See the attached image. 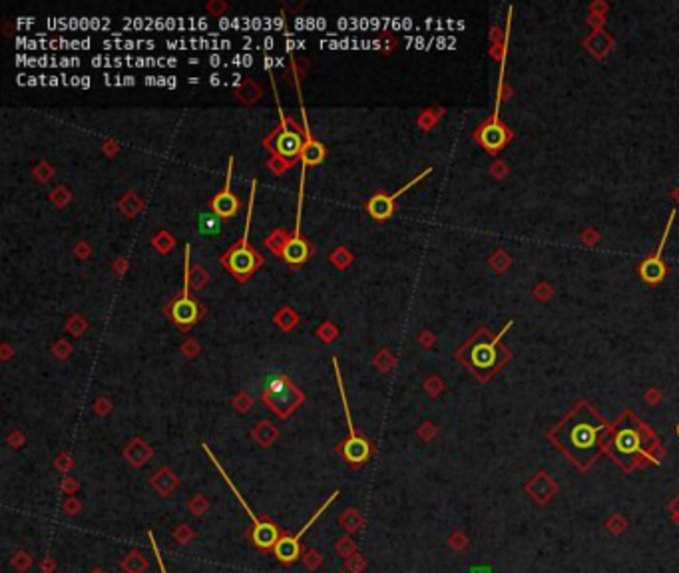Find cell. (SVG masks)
I'll use <instances>...</instances> for the list:
<instances>
[{"instance_id": "cell-14", "label": "cell", "mask_w": 679, "mask_h": 573, "mask_svg": "<svg viewBox=\"0 0 679 573\" xmlns=\"http://www.w3.org/2000/svg\"><path fill=\"white\" fill-rule=\"evenodd\" d=\"M301 114H303V150H301V161H303V168H309V165H319L321 161L325 160V155H327V150H325V146L319 140H315L313 136H311V130H309V121H307V114H305L303 108V102H301Z\"/></svg>"}, {"instance_id": "cell-18", "label": "cell", "mask_w": 679, "mask_h": 573, "mask_svg": "<svg viewBox=\"0 0 679 573\" xmlns=\"http://www.w3.org/2000/svg\"><path fill=\"white\" fill-rule=\"evenodd\" d=\"M289 239H291V233L285 231V229H275V231L265 239V247H267V249H271L275 255H279V257H281L285 251V247H287V243H289Z\"/></svg>"}, {"instance_id": "cell-6", "label": "cell", "mask_w": 679, "mask_h": 573, "mask_svg": "<svg viewBox=\"0 0 679 573\" xmlns=\"http://www.w3.org/2000/svg\"><path fill=\"white\" fill-rule=\"evenodd\" d=\"M335 374H337V382H339V393H341V400H343V408L347 414V426H349V438L343 444V454H345L347 462L351 464H363L369 460L371 456V444L366 442L363 436H359L355 430V424L351 418V410H349V403H347L345 396V386H343V378H341V371H339V361L333 359Z\"/></svg>"}, {"instance_id": "cell-2", "label": "cell", "mask_w": 679, "mask_h": 573, "mask_svg": "<svg viewBox=\"0 0 679 573\" xmlns=\"http://www.w3.org/2000/svg\"><path fill=\"white\" fill-rule=\"evenodd\" d=\"M255 191H257V181L254 180L251 183V197H249V207H247V217H245V227L241 239L232 245L227 251L222 255V265L227 271L234 275L237 281H247L255 271H259V267L264 265V257L259 255L257 249H254L249 245V223H251V215H254V203H255Z\"/></svg>"}, {"instance_id": "cell-28", "label": "cell", "mask_w": 679, "mask_h": 573, "mask_svg": "<svg viewBox=\"0 0 679 573\" xmlns=\"http://www.w3.org/2000/svg\"><path fill=\"white\" fill-rule=\"evenodd\" d=\"M470 573H490V569L488 567H474Z\"/></svg>"}, {"instance_id": "cell-29", "label": "cell", "mask_w": 679, "mask_h": 573, "mask_svg": "<svg viewBox=\"0 0 679 573\" xmlns=\"http://www.w3.org/2000/svg\"><path fill=\"white\" fill-rule=\"evenodd\" d=\"M678 436H679V424H678Z\"/></svg>"}, {"instance_id": "cell-19", "label": "cell", "mask_w": 679, "mask_h": 573, "mask_svg": "<svg viewBox=\"0 0 679 573\" xmlns=\"http://www.w3.org/2000/svg\"><path fill=\"white\" fill-rule=\"evenodd\" d=\"M222 217H217L215 213H202L200 215V231L203 235H217L222 231Z\"/></svg>"}, {"instance_id": "cell-26", "label": "cell", "mask_w": 679, "mask_h": 573, "mask_svg": "<svg viewBox=\"0 0 679 573\" xmlns=\"http://www.w3.org/2000/svg\"><path fill=\"white\" fill-rule=\"evenodd\" d=\"M337 327H335L331 321H325L319 329H317V334H319V339H323L325 342H331L333 339H337Z\"/></svg>"}, {"instance_id": "cell-3", "label": "cell", "mask_w": 679, "mask_h": 573, "mask_svg": "<svg viewBox=\"0 0 679 573\" xmlns=\"http://www.w3.org/2000/svg\"><path fill=\"white\" fill-rule=\"evenodd\" d=\"M608 452L626 470L638 462V458L646 456L643 430L631 414H626L614 428V432L609 436Z\"/></svg>"}, {"instance_id": "cell-12", "label": "cell", "mask_w": 679, "mask_h": 573, "mask_svg": "<svg viewBox=\"0 0 679 573\" xmlns=\"http://www.w3.org/2000/svg\"><path fill=\"white\" fill-rule=\"evenodd\" d=\"M337 498H339V492H335L333 496H331V498H329V500H327V502L323 503V508H321L319 512L315 513V515H313V518H311V520H309V522L305 523L303 530H301V532L295 533L293 537H281V540L277 542V545H275V547H273V552H275V557H277L279 562H281V563H293V562H297V560H299V555H301V547H299V540H301V537H303V533L307 532V530H309L311 525H313L315 520H317V518H319V515H321V513H323L325 510L329 508V503L335 502Z\"/></svg>"}, {"instance_id": "cell-1", "label": "cell", "mask_w": 679, "mask_h": 573, "mask_svg": "<svg viewBox=\"0 0 679 573\" xmlns=\"http://www.w3.org/2000/svg\"><path fill=\"white\" fill-rule=\"evenodd\" d=\"M608 426L588 404H580L552 432V440L578 468H590L604 452Z\"/></svg>"}, {"instance_id": "cell-5", "label": "cell", "mask_w": 679, "mask_h": 573, "mask_svg": "<svg viewBox=\"0 0 679 573\" xmlns=\"http://www.w3.org/2000/svg\"><path fill=\"white\" fill-rule=\"evenodd\" d=\"M275 100H277V111H279L281 124H279V128L271 131V136L265 140V148L273 150L275 155H279V158L293 160L297 155H301L305 138L301 136V131L297 130V126H295V128H289V126H287V118H285L283 110H281L279 98H275Z\"/></svg>"}, {"instance_id": "cell-8", "label": "cell", "mask_w": 679, "mask_h": 573, "mask_svg": "<svg viewBox=\"0 0 679 573\" xmlns=\"http://www.w3.org/2000/svg\"><path fill=\"white\" fill-rule=\"evenodd\" d=\"M510 327H512V321L508 322L506 327L498 332L492 341H488V339L484 341L482 337H478L477 341L470 344V349H468V364L474 371L482 372V374H490L492 371H496L498 364H500V352H498L496 344Z\"/></svg>"}, {"instance_id": "cell-25", "label": "cell", "mask_w": 679, "mask_h": 573, "mask_svg": "<svg viewBox=\"0 0 679 573\" xmlns=\"http://www.w3.org/2000/svg\"><path fill=\"white\" fill-rule=\"evenodd\" d=\"M124 567H126L130 573H140L142 569H146V560H142L138 553L134 552L132 555L124 562Z\"/></svg>"}, {"instance_id": "cell-23", "label": "cell", "mask_w": 679, "mask_h": 573, "mask_svg": "<svg viewBox=\"0 0 679 573\" xmlns=\"http://www.w3.org/2000/svg\"><path fill=\"white\" fill-rule=\"evenodd\" d=\"M351 261H353V255L347 251V247H339V249H335V251L331 253V263L337 265L339 269H345Z\"/></svg>"}, {"instance_id": "cell-24", "label": "cell", "mask_w": 679, "mask_h": 573, "mask_svg": "<svg viewBox=\"0 0 679 573\" xmlns=\"http://www.w3.org/2000/svg\"><path fill=\"white\" fill-rule=\"evenodd\" d=\"M295 163V160H285V158H279V155H273L271 160L267 161V168L277 173V175H281L287 168H291Z\"/></svg>"}, {"instance_id": "cell-27", "label": "cell", "mask_w": 679, "mask_h": 573, "mask_svg": "<svg viewBox=\"0 0 679 573\" xmlns=\"http://www.w3.org/2000/svg\"><path fill=\"white\" fill-rule=\"evenodd\" d=\"M148 535H150V542H152V547H153V553H156V562H158L160 573H165V567H163V562H162V555H160V552H158V545H156V542H153V535H152V533H148Z\"/></svg>"}, {"instance_id": "cell-15", "label": "cell", "mask_w": 679, "mask_h": 573, "mask_svg": "<svg viewBox=\"0 0 679 573\" xmlns=\"http://www.w3.org/2000/svg\"><path fill=\"white\" fill-rule=\"evenodd\" d=\"M477 140L480 141V146H482L484 150L494 153V151L502 150V148L506 146V141L510 140V133H508V130L500 121H498V124L487 121V124L477 131Z\"/></svg>"}, {"instance_id": "cell-11", "label": "cell", "mask_w": 679, "mask_h": 573, "mask_svg": "<svg viewBox=\"0 0 679 573\" xmlns=\"http://www.w3.org/2000/svg\"><path fill=\"white\" fill-rule=\"evenodd\" d=\"M232 170H234V158L227 160V173H225V185L222 191H217L210 202V209L222 219H232L239 212V200L232 191Z\"/></svg>"}, {"instance_id": "cell-13", "label": "cell", "mask_w": 679, "mask_h": 573, "mask_svg": "<svg viewBox=\"0 0 679 573\" xmlns=\"http://www.w3.org/2000/svg\"><path fill=\"white\" fill-rule=\"evenodd\" d=\"M675 213L678 209H673L671 215H669V222L666 225V231H663V237H661V243H659L658 251L653 257H649L646 261L641 263V267H639V273H641V279L649 285H659V283L663 281V277H666V265L661 261V253H663V247H666V243H668V235L669 229H671V223L675 219Z\"/></svg>"}, {"instance_id": "cell-20", "label": "cell", "mask_w": 679, "mask_h": 573, "mask_svg": "<svg viewBox=\"0 0 679 573\" xmlns=\"http://www.w3.org/2000/svg\"><path fill=\"white\" fill-rule=\"evenodd\" d=\"M254 438L261 446H269L277 438V430H275V426L271 422H261L255 428Z\"/></svg>"}, {"instance_id": "cell-4", "label": "cell", "mask_w": 679, "mask_h": 573, "mask_svg": "<svg viewBox=\"0 0 679 573\" xmlns=\"http://www.w3.org/2000/svg\"><path fill=\"white\" fill-rule=\"evenodd\" d=\"M303 394L295 388V384L283 374H277L273 378L267 381L265 386L264 400L271 410H273L279 418H287L289 414L293 413L299 404L303 403Z\"/></svg>"}, {"instance_id": "cell-22", "label": "cell", "mask_w": 679, "mask_h": 573, "mask_svg": "<svg viewBox=\"0 0 679 573\" xmlns=\"http://www.w3.org/2000/svg\"><path fill=\"white\" fill-rule=\"evenodd\" d=\"M173 243H175V239H173L172 235H170L168 231H160L156 237H153V247H156L160 253L170 251V249L173 247Z\"/></svg>"}, {"instance_id": "cell-17", "label": "cell", "mask_w": 679, "mask_h": 573, "mask_svg": "<svg viewBox=\"0 0 679 573\" xmlns=\"http://www.w3.org/2000/svg\"><path fill=\"white\" fill-rule=\"evenodd\" d=\"M190 253H192V247L185 245V273H188V277H190V287H192L193 291H202L203 287H205V283L210 281V275L203 271L202 265L190 267Z\"/></svg>"}, {"instance_id": "cell-7", "label": "cell", "mask_w": 679, "mask_h": 573, "mask_svg": "<svg viewBox=\"0 0 679 573\" xmlns=\"http://www.w3.org/2000/svg\"><path fill=\"white\" fill-rule=\"evenodd\" d=\"M190 277H188V273H183V291L180 297H175L168 307H165V312H168V317L172 319L173 324H178L180 329H190L193 327L195 322L202 319L203 309L202 305L197 299H193L192 295H190Z\"/></svg>"}, {"instance_id": "cell-21", "label": "cell", "mask_w": 679, "mask_h": 573, "mask_svg": "<svg viewBox=\"0 0 679 573\" xmlns=\"http://www.w3.org/2000/svg\"><path fill=\"white\" fill-rule=\"evenodd\" d=\"M297 321H299V317H297V312H295L291 307H283L281 311L275 315V322H277L281 329H285V331L293 329Z\"/></svg>"}, {"instance_id": "cell-9", "label": "cell", "mask_w": 679, "mask_h": 573, "mask_svg": "<svg viewBox=\"0 0 679 573\" xmlns=\"http://www.w3.org/2000/svg\"><path fill=\"white\" fill-rule=\"evenodd\" d=\"M303 187H305V168L303 173H301V190H299V205H297V219H295V229L291 233V239L287 243V247H285L283 255H281V259L285 263H289V265H293V267H299V265H303L311 259V255H313V247H311V243L305 239L303 235H301V213H303Z\"/></svg>"}, {"instance_id": "cell-16", "label": "cell", "mask_w": 679, "mask_h": 573, "mask_svg": "<svg viewBox=\"0 0 679 573\" xmlns=\"http://www.w3.org/2000/svg\"><path fill=\"white\" fill-rule=\"evenodd\" d=\"M279 542V530L271 522H261L255 525L254 530V543L261 550H271Z\"/></svg>"}, {"instance_id": "cell-10", "label": "cell", "mask_w": 679, "mask_h": 573, "mask_svg": "<svg viewBox=\"0 0 679 573\" xmlns=\"http://www.w3.org/2000/svg\"><path fill=\"white\" fill-rule=\"evenodd\" d=\"M430 173H433V168H426L423 173H418L415 180L408 181L406 185H403L401 190L395 191L393 195H386V193H375V195H373V197H371V200L365 203V207H366V212H369V215H371L373 219H376V222H386V219H389V217L393 215V212H395V200H396V197H401V195H403L405 191L411 190L413 185H416L418 181L425 180L426 175H430Z\"/></svg>"}]
</instances>
